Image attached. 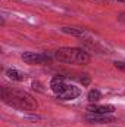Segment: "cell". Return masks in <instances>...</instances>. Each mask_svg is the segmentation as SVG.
<instances>
[{
	"label": "cell",
	"mask_w": 125,
	"mask_h": 127,
	"mask_svg": "<svg viewBox=\"0 0 125 127\" xmlns=\"http://www.w3.org/2000/svg\"><path fill=\"white\" fill-rule=\"evenodd\" d=\"M1 97L4 103L22 109V111H35L38 103L30 93L21 90V89H10V87H3L1 89Z\"/></svg>",
	"instance_id": "obj_1"
},
{
	"label": "cell",
	"mask_w": 125,
	"mask_h": 127,
	"mask_svg": "<svg viewBox=\"0 0 125 127\" xmlns=\"http://www.w3.org/2000/svg\"><path fill=\"white\" fill-rule=\"evenodd\" d=\"M55 58L59 62L71 65H87L91 59V56L80 47H61L55 52Z\"/></svg>",
	"instance_id": "obj_2"
},
{
	"label": "cell",
	"mask_w": 125,
	"mask_h": 127,
	"mask_svg": "<svg viewBox=\"0 0 125 127\" xmlns=\"http://www.w3.org/2000/svg\"><path fill=\"white\" fill-rule=\"evenodd\" d=\"M22 59L24 62L30 65H47L53 61V58L49 53H43V52H24Z\"/></svg>",
	"instance_id": "obj_3"
},
{
	"label": "cell",
	"mask_w": 125,
	"mask_h": 127,
	"mask_svg": "<svg viewBox=\"0 0 125 127\" xmlns=\"http://www.w3.org/2000/svg\"><path fill=\"white\" fill-rule=\"evenodd\" d=\"M85 121L90 124H109V123H115L116 118L112 114H87Z\"/></svg>",
	"instance_id": "obj_4"
},
{
	"label": "cell",
	"mask_w": 125,
	"mask_h": 127,
	"mask_svg": "<svg viewBox=\"0 0 125 127\" xmlns=\"http://www.w3.org/2000/svg\"><path fill=\"white\" fill-rule=\"evenodd\" d=\"M80 93H81V90H80L78 87H75L74 84H68L62 92H61L59 95H56V96H58L61 100H72V99L78 97Z\"/></svg>",
	"instance_id": "obj_5"
},
{
	"label": "cell",
	"mask_w": 125,
	"mask_h": 127,
	"mask_svg": "<svg viewBox=\"0 0 125 127\" xmlns=\"http://www.w3.org/2000/svg\"><path fill=\"white\" fill-rule=\"evenodd\" d=\"M88 114H113L115 106L113 105H100V103H90L87 106Z\"/></svg>",
	"instance_id": "obj_6"
},
{
	"label": "cell",
	"mask_w": 125,
	"mask_h": 127,
	"mask_svg": "<svg viewBox=\"0 0 125 127\" xmlns=\"http://www.w3.org/2000/svg\"><path fill=\"white\" fill-rule=\"evenodd\" d=\"M66 86H68V83H66L65 77H62V75H55V77L52 78V81H50V89H52L56 95H59Z\"/></svg>",
	"instance_id": "obj_7"
},
{
	"label": "cell",
	"mask_w": 125,
	"mask_h": 127,
	"mask_svg": "<svg viewBox=\"0 0 125 127\" xmlns=\"http://www.w3.org/2000/svg\"><path fill=\"white\" fill-rule=\"evenodd\" d=\"M6 75H7V78H10L12 81H22V80H25V74L24 72H21V71H18V69H6Z\"/></svg>",
	"instance_id": "obj_8"
},
{
	"label": "cell",
	"mask_w": 125,
	"mask_h": 127,
	"mask_svg": "<svg viewBox=\"0 0 125 127\" xmlns=\"http://www.w3.org/2000/svg\"><path fill=\"white\" fill-rule=\"evenodd\" d=\"M62 31L66 34H71V35H77V37H81L87 32L85 28H80V27H63Z\"/></svg>",
	"instance_id": "obj_9"
},
{
	"label": "cell",
	"mask_w": 125,
	"mask_h": 127,
	"mask_svg": "<svg viewBox=\"0 0 125 127\" xmlns=\"http://www.w3.org/2000/svg\"><path fill=\"white\" fill-rule=\"evenodd\" d=\"M87 99L90 100V103H97L100 99H102V93L97 90V89H91L87 95Z\"/></svg>",
	"instance_id": "obj_10"
},
{
	"label": "cell",
	"mask_w": 125,
	"mask_h": 127,
	"mask_svg": "<svg viewBox=\"0 0 125 127\" xmlns=\"http://www.w3.org/2000/svg\"><path fill=\"white\" fill-rule=\"evenodd\" d=\"M78 81L85 87V86H88V84L91 83V77H90V74L83 72V74H80V75H78Z\"/></svg>",
	"instance_id": "obj_11"
},
{
	"label": "cell",
	"mask_w": 125,
	"mask_h": 127,
	"mask_svg": "<svg viewBox=\"0 0 125 127\" xmlns=\"http://www.w3.org/2000/svg\"><path fill=\"white\" fill-rule=\"evenodd\" d=\"M113 65H115V68H118V69H121V71L125 72V61H115Z\"/></svg>",
	"instance_id": "obj_12"
},
{
	"label": "cell",
	"mask_w": 125,
	"mask_h": 127,
	"mask_svg": "<svg viewBox=\"0 0 125 127\" xmlns=\"http://www.w3.org/2000/svg\"><path fill=\"white\" fill-rule=\"evenodd\" d=\"M118 1H124V3H125V0H118Z\"/></svg>",
	"instance_id": "obj_13"
}]
</instances>
